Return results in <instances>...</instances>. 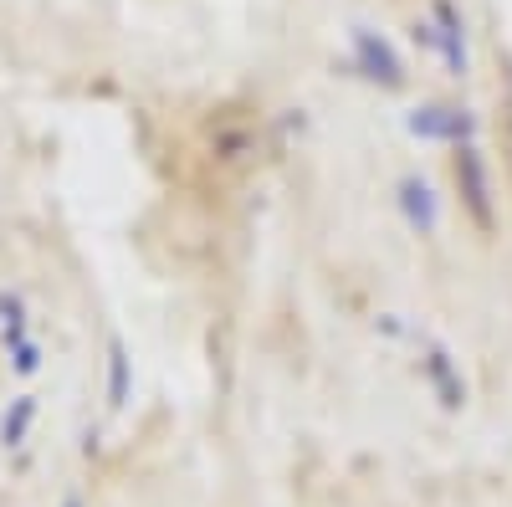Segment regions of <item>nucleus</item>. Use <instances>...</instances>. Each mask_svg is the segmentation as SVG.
Returning <instances> with one entry per match:
<instances>
[{"mask_svg":"<svg viewBox=\"0 0 512 507\" xmlns=\"http://www.w3.org/2000/svg\"><path fill=\"white\" fill-rule=\"evenodd\" d=\"M31 415H36V405H31V395H21V400L6 410V420H0V441H6V446H21V436H26V426H31Z\"/></svg>","mask_w":512,"mask_h":507,"instance_id":"nucleus-1","label":"nucleus"},{"mask_svg":"<svg viewBox=\"0 0 512 507\" xmlns=\"http://www.w3.org/2000/svg\"><path fill=\"white\" fill-rule=\"evenodd\" d=\"M123 395H128V359H123V349L113 344V364H108V405L118 410Z\"/></svg>","mask_w":512,"mask_h":507,"instance_id":"nucleus-2","label":"nucleus"},{"mask_svg":"<svg viewBox=\"0 0 512 507\" xmlns=\"http://www.w3.org/2000/svg\"><path fill=\"white\" fill-rule=\"evenodd\" d=\"M16 369H21V374L36 369V344H16Z\"/></svg>","mask_w":512,"mask_h":507,"instance_id":"nucleus-3","label":"nucleus"},{"mask_svg":"<svg viewBox=\"0 0 512 507\" xmlns=\"http://www.w3.org/2000/svg\"><path fill=\"white\" fill-rule=\"evenodd\" d=\"M62 507H82V497H67V502H62Z\"/></svg>","mask_w":512,"mask_h":507,"instance_id":"nucleus-4","label":"nucleus"}]
</instances>
